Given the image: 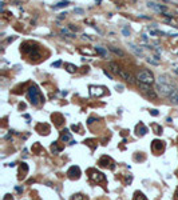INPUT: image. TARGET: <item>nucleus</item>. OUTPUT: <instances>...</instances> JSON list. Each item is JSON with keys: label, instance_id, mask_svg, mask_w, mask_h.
<instances>
[{"label": "nucleus", "instance_id": "f257e3e1", "mask_svg": "<svg viewBox=\"0 0 178 200\" xmlns=\"http://www.w3.org/2000/svg\"><path fill=\"white\" fill-rule=\"evenodd\" d=\"M27 96H28L30 101L34 104V105H39V104L44 100V99L42 97V95H40V92H39V89H38V87H36V85H32V87L28 88Z\"/></svg>", "mask_w": 178, "mask_h": 200}, {"label": "nucleus", "instance_id": "f03ea898", "mask_svg": "<svg viewBox=\"0 0 178 200\" xmlns=\"http://www.w3.org/2000/svg\"><path fill=\"white\" fill-rule=\"evenodd\" d=\"M137 79L139 80V83H143V84H153V83H154L153 73H151L150 71H147V69H143V71H141L139 73H138Z\"/></svg>", "mask_w": 178, "mask_h": 200}, {"label": "nucleus", "instance_id": "7ed1b4c3", "mask_svg": "<svg viewBox=\"0 0 178 200\" xmlns=\"http://www.w3.org/2000/svg\"><path fill=\"white\" fill-rule=\"evenodd\" d=\"M157 89L162 96H167L169 97L170 93L174 91V87L171 85V83H157Z\"/></svg>", "mask_w": 178, "mask_h": 200}, {"label": "nucleus", "instance_id": "20e7f679", "mask_svg": "<svg viewBox=\"0 0 178 200\" xmlns=\"http://www.w3.org/2000/svg\"><path fill=\"white\" fill-rule=\"evenodd\" d=\"M89 173H90V179H91L92 181H95V183H102V181H106V176L105 173L99 172V171L97 169H92V168H90L89 169Z\"/></svg>", "mask_w": 178, "mask_h": 200}, {"label": "nucleus", "instance_id": "39448f33", "mask_svg": "<svg viewBox=\"0 0 178 200\" xmlns=\"http://www.w3.org/2000/svg\"><path fill=\"white\" fill-rule=\"evenodd\" d=\"M98 165L102 167V168H110V169H114V168H115V163H114V160L111 159L110 156H106V155L99 159Z\"/></svg>", "mask_w": 178, "mask_h": 200}, {"label": "nucleus", "instance_id": "423d86ee", "mask_svg": "<svg viewBox=\"0 0 178 200\" xmlns=\"http://www.w3.org/2000/svg\"><path fill=\"white\" fill-rule=\"evenodd\" d=\"M139 88L142 89V92L145 93L147 97L153 99V100H155L157 99V93L154 92V89L150 87V84H143V83H139Z\"/></svg>", "mask_w": 178, "mask_h": 200}, {"label": "nucleus", "instance_id": "0eeeda50", "mask_svg": "<svg viewBox=\"0 0 178 200\" xmlns=\"http://www.w3.org/2000/svg\"><path fill=\"white\" fill-rule=\"evenodd\" d=\"M82 172H81V168L78 167V165H73V167H70V169L67 171V176L71 179V180H78L79 177H81Z\"/></svg>", "mask_w": 178, "mask_h": 200}, {"label": "nucleus", "instance_id": "6e6552de", "mask_svg": "<svg viewBox=\"0 0 178 200\" xmlns=\"http://www.w3.org/2000/svg\"><path fill=\"white\" fill-rule=\"evenodd\" d=\"M151 149H153L154 153H161V152H163L165 149V141L162 140H158V139H155V140H153V143H151Z\"/></svg>", "mask_w": 178, "mask_h": 200}, {"label": "nucleus", "instance_id": "1a4fd4ad", "mask_svg": "<svg viewBox=\"0 0 178 200\" xmlns=\"http://www.w3.org/2000/svg\"><path fill=\"white\" fill-rule=\"evenodd\" d=\"M119 76L122 77V79H125L127 83H130V84H134L135 83V79H134V76H133L130 72H127V71H125V69H121L119 71Z\"/></svg>", "mask_w": 178, "mask_h": 200}, {"label": "nucleus", "instance_id": "9d476101", "mask_svg": "<svg viewBox=\"0 0 178 200\" xmlns=\"http://www.w3.org/2000/svg\"><path fill=\"white\" fill-rule=\"evenodd\" d=\"M90 95L91 96H102L105 95V89L102 87H95V85H90Z\"/></svg>", "mask_w": 178, "mask_h": 200}, {"label": "nucleus", "instance_id": "9b49d317", "mask_svg": "<svg viewBox=\"0 0 178 200\" xmlns=\"http://www.w3.org/2000/svg\"><path fill=\"white\" fill-rule=\"evenodd\" d=\"M135 131H137V135H138V136H145L146 133H147V128L143 125V123H139V124H137V127H135Z\"/></svg>", "mask_w": 178, "mask_h": 200}, {"label": "nucleus", "instance_id": "f8f14e48", "mask_svg": "<svg viewBox=\"0 0 178 200\" xmlns=\"http://www.w3.org/2000/svg\"><path fill=\"white\" fill-rule=\"evenodd\" d=\"M146 61H147L149 64H153V65H159V63H161V57H159L158 55L149 56V57H146Z\"/></svg>", "mask_w": 178, "mask_h": 200}, {"label": "nucleus", "instance_id": "ddd939ff", "mask_svg": "<svg viewBox=\"0 0 178 200\" xmlns=\"http://www.w3.org/2000/svg\"><path fill=\"white\" fill-rule=\"evenodd\" d=\"M147 7L149 8H153V9H155V11H159V12H166V9H167L165 5L155 4V3H147Z\"/></svg>", "mask_w": 178, "mask_h": 200}, {"label": "nucleus", "instance_id": "4468645a", "mask_svg": "<svg viewBox=\"0 0 178 200\" xmlns=\"http://www.w3.org/2000/svg\"><path fill=\"white\" fill-rule=\"evenodd\" d=\"M169 100H170V103H173V104H178V88H174V91L170 93Z\"/></svg>", "mask_w": 178, "mask_h": 200}, {"label": "nucleus", "instance_id": "2eb2a0df", "mask_svg": "<svg viewBox=\"0 0 178 200\" xmlns=\"http://www.w3.org/2000/svg\"><path fill=\"white\" fill-rule=\"evenodd\" d=\"M28 172V165L26 163H22L20 165V175H19V179H24L26 177V173Z\"/></svg>", "mask_w": 178, "mask_h": 200}, {"label": "nucleus", "instance_id": "dca6fc26", "mask_svg": "<svg viewBox=\"0 0 178 200\" xmlns=\"http://www.w3.org/2000/svg\"><path fill=\"white\" fill-rule=\"evenodd\" d=\"M129 47H130V49H131L133 52L135 53V55H138V56H142V55H143V51L139 47H137V45H134V44H131V43H130Z\"/></svg>", "mask_w": 178, "mask_h": 200}, {"label": "nucleus", "instance_id": "f3484780", "mask_svg": "<svg viewBox=\"0 0 178 200\" xmlns=\"http://www.w3.org/2000/svg\"><path fill=\"white\" fill-rule=\"evenodd\" d=\"M60 139H62V141L71 140V135H70V132H68L67 128H64V129H63V133H62V136H60Z\"/></svg>", "mask_w": 178, "mask_h": 200}, {"label": "nucleus", "instance_id": "a211bd4d", "mask_svg": "<svg viewBox=\"0 0 178 200\" xmlns=\"http://www.w3.org/2000/svg\"><path fill=\"white\" fill-rule=\"evenodd\" d=\"M108 68H110L111 72H114V73H118V75H119V71H121V69H119V67L116 65L115 63H113V61H111V63H108Z\"/></svg>", "mask_w": 178, "mask_h": 200}, {"label": "nucleus", "instance_id": "6ab92c4d", "mask_svg": "<svg viewBox=\"0 0 178 200\" xmlns=\"http://www.w3.org/2000/svg\"><path fill=\"white\" fill-rule=\"evenodd\" d=\"M70 4V1L68 0H63V1H59L56 5H54V9H59V8H63V7H67V5Z\"/></svg>", "mask_w": 178, "mask_h": 200}, {"label": "nucleus", "instance_id": "aec40b11", "mask_svg": "<svg viewBox=\"0 0 178 200\" xmlns=\"http://www.w3.org/2000/svg\"><path fill=\"white\" fill-rule=\"evenodd\" d=\"M134 200H147L146 199V196L142 193L141 191H135V193H134Z\"/></svg>", "mask_w": 178, "mask_h": 200}, {"label": "nucleus", "instance_id": "412c9836", "mask_svg": "<svg viewBox=\"0 0 178 200\" xmlns=\"http://www.w3.org/2000/svg\"><path fill=\"white\" fill-rule=\"evenodd\" d=\"M60 32H62V35H66L67 37H75V33L70 32V29H68V28H62V29H60Z\"/></svg>", "mask_w": 178, "mask_h": 200}, {"label": "nucleus", "instance_id": "4be33fe9", "mask_svg": "<svg viewBox=\"0 0 178 200\" xmlns=\"http://www.w3.org/2000/svg\"><path fill=\"white\" fill-rule=\"evenodd\" d=\"M95 51L102 56H107V51H106L103 47H100V45H97V47H95Z\"/></svg>", "mask_w": 178, "mask_h": 200}, {"label": "nucleus", "instance_id": "5701e85b", "mask_svg": "<svg viewBox=\"0 0 178 200\" xmlns=\"http://www.w3.org/2000/svg\"><path fill=\"white\" fill-rule=\"evenodd\" d=\"M66 69H67V72H70V73H74V72H76V65L67 63L66 64Z\"/></svg>", "mask_w": 178, "mask_h": 200}, {"label": "nucleus", "instance_id": "b1692460", "mask_svg": "<svg viewBox=\"0 0 178 200\" xmlns=\"http://www.w3.org/2000/svg\"><path fill=\"white\" fill-rule=\"evenodd\" d=\"M151 128L154 129V132H155L157 135H161V133H162V127H161V125H158V124H151Z\"/></svg>", "mask_w": 178, "mask_h": 200}, {"label": "nucleus", "instance_id": "393cba45", "mask_svg": "<svg viewBox=\"0 0 178 200\" xmlns=\"http://www.w3.org/2000/svg\"><path fill=\"white\" fill-rule=\"evenodd\" d=\"M71 200H87V197L82 193H75L73 197H71Z\"/></svg>", "mask_w": 178, "mask_h": 200}, {"label": "nucleus", "instance_id": "a878e982", "mask_svg": "<svg viewBox=\"0 0 178 200\" xmlns=\"http://www.w3.org/2000/svg\"><path fill=\"white\" fill-rule=\"evenodd\" d=\"M51 151H52V153H59V152H60V148L58 147L56 141H54V143H52V145H51Z\"/></svg>", "mask_w": 178, "mask_h": 200}, {"label": "nucleus", "instance_id": "bb28decb", "mask_svg": "<svg viewBox=\"0 0 178 200\" xmlns=\"http://www.w3.org/2000/svg\"><path fill=\"white\" fill-rule=\"evenodd\" d=\"M110 49L113 51L115 55H119V56H125V53H123V51H121L119 48H115V47H110Z\"/></svg>", "mask_w": 178, "mask_h": 200}, {"label": "nucleus", "instance_id": "cd10ccee", "mask_svg": "<svg viewBox=\"0 0 178 200\" xmlns=\"http://www.w3.org/2000/svg\"><path fill=\"white\" fill-rule=\"evenodd\" d=\"M157 83H170V80L167 79L166 76H159L158 79H157Z\"/></svg>", "mask_w": 178, "mask_h": 200}, {"label": "nucleus", "instance_id": "c85d7f7f", "mask_svg": "<svg viewBox=\"0 0 178 200\" xmlns=\"http://www.w3.org/2000/svg\"><path fill=\"white\" fill-rule=\"evenodd\" d=\"M26 45H27V44H24V45H23V48H22V51H23V52H28V49H27V48H26ZM34 49H36V47H32V48H30V51H31L30 56H32V51H34Z\"/></svg>", "mask_w": 178, "mask_h": 200}, {"label": "nucleus", "instance_id": "c756f323", "mask_svg": "<svg viewBox=\"0 0 178 200\" xmlns=\"http://www.w3.org/2000/svg\"><path fill=\"white\" fill-rule=\"evenodd\" d=\"M74 12H75V13H79V15H82V13H83V9H82V8H74Z\"/></svg>", "mask_w": 178, "mask_h": 200}, {"label": "nucleus", "instance_id": "7c9ffc66", "mask_svg": "<svg viewBox=\"0 0 178 200\" xmlns=\"http://www.w3.org/2000/svg\"><path fill=\"white\" fill-rule=\"evenodd\" d=\"M122 33H123L125 36H129V35H130V31H129L127 28H123V29H122Z\"/></svg>", "mask_w": 178, "mask_h": 200}, {"label": "nucleus", "instance_id": "2f4dec72", "mask_svg": "<svg viewBox=\"0 0 178 200\" xmlns=\"http://www.w3.org/2000/svg\"><path fill=\"white\" fill-rule=\"evenodd\" d=\"M60 64H62V61H60V60H58V61H55V63H52V67L58 68V67H60Z\"/></svg>", "mask_w": 178, "mask_h": 200}, {"label": "nucleus", "instance_id": "473e14b6", "mask_svg": "<svg viewBox=\"0 0 178 200\" xmlns=\"http://www.w3.org/2000/svg\"><path fill=\"white\" fill-rule=\"evenodd\" d=\"M73 129H74V131H79V133H82V131H81V127H79L78 124H76V125L74 124V125H73Z\"/></svg>", "mask_w": 178, "mask_h": 200}, {"label": "nucleus", "instance_id": "72a5a7b5", "mask_svg": "<svg viewBox=\"0 0 178 200\" xmlns=\"http://www.w3.org/2000/svg\"><path fill=\"white\" fill-rule=\"evenodd\" d=\"M103 73H105V75H106V76H107V77H108V79H113V76H111V75H110V72H108V71H107V69H103Z\"/></svg>", "mask_w": 178, "mask_h": 200}, {"label": "nucleus", "instance_id": "f704fd0d", "mask_svg": "<svg viewBox=\"0 0 178 200\" xmlns=\"http://www.w3.org/2000/svg\"><path fill=\"white\" fill-rule=\"evenodd\" d=\"M3 200H14V197H12V195L7 193L6 196H4V199H3Z\"/></svg>", "mask_w": 178, "mask_h": 200}, {"label": "nucleus", "instance_id": "c9c22d12", "mask_svg": "<svg viewBox=\"0 0 178 200\" xmlns=\"http://www.w3.org/2000/svg\"><path fill=\"white\" fill-rule=\"evenodd\" d=\"M158 113H159V112L157 111V109H151V111H150V115H153V116H158Z\"/></svg>", "mask_w": 178, "mask_h": 200}, {"label": "nucleus", "instance_id": "e433bc0d", "mask_svg": "<svg viewBox=\"0 0 178 200\" xmlns=\"http://www.w3.org/2000/svg\"><path fill=\"white\" fill-rule=\"evenodd\" d=\"M116 89H118V91H123V85H121V84H116Z\"/></svg>", "mask_w": 178, "mask_h": 200}, {"label": "nucleus", "instance_id": "4c0bfd02", "mask_svg": "<svg viewBox=\"0 0 178 200\" xmlns=\"http://www.w3.org/2000/svg\"><path fill=\"white\" fill-rule=\"evenodd\" d=\"M94 120H95V117H90L87 123H89V124H92V123H94Z\"/></svg>", "mask_w": 178, "mask_h": 200}, {"label": "nucleus", "instance_id": "58836bf2", "mask_svg": "<svg viewBox=\"0 0 178 200\" xmlns=\"http://www.w3.org/2000/svg\"><path fill=\"white\" fill-rule=\"evenodd\" d=\"M174 200H178V189L175 191V195H174Z\"/></svg>", "mask_w": 178, "mask_h": 200}, {"label": "nucleus", "instance_id": "ea45409f", "mask_svg": "<svg viewBox=\"0 0 178 200\" xmlns=\"http://www.w3.org/2000/svg\"><path fill=\"white\" fill-rule=\"evenodd\" d=\"M70 29H75V32L78 31V27H74V25H70Z\"/></svg>", "mask_w": 178, "mask_h": 200}, {"label": "nucleus", "instance_id": "a19ab883", "mask_svg": "<svg viewBox=\"0 0 178 200\" xmlns=\"http://www.w3.org/2000/svg\"><path fill=\"white\" fill-rule=\"evenodd\" d=\"M16 191H18V192H23V188H20V187H16Z\"/></svg>", "mask_w": 178, "mask_h": 200}, {"label": "nucleus", "instance_id": "79ce46f5", "mask_svg": "<svg viewBox=\"0 0 178 200\" xmlns=\"http://www.w3.org/2000/svg\"><path fill=\"white\" fill-rule=\"evenodd\" d=\"M174 72H175V73H178V67H175V68H174Z\"/></svg>", "mask_w": 178, "mask_h": 200}]
</instances>
